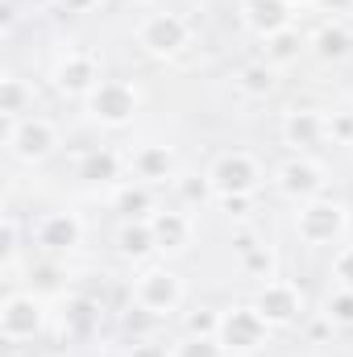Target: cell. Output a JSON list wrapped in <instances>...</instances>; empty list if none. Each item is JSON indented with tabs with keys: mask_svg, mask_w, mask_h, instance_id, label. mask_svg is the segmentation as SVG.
Here are the masks:
<instances>
[{
	"mask_svg": "<svg viewBox=\"0 0 353 357\" xmlns=\"http://www.w3.org/2000/svg\"><path fill=\"white\" fill-rule=\"evenodd\" d=\"M183 299H187V287H183V278L171 266H154L150 262V266H142L133 274V303L142 312H150L154 320L175 316L183 307Z\"/></svg>",
	"mask_w": 353,
	"mask_h": 357,
	"instance_id": "1",
	"label": "cell"
},
{
	"mask_svg": "<svg viewBox=\"0 0 353 357\" xmlns=\"http://www.w3.org/2000/svg\"><path fill=\"white\" fill-rule=\"evenodd\" d=\"M350 229V208L333 195H316L295 212V237L303 245H337Z\"/></svg>",
	"mask_w": 353,
	"mask_h": 357,
	"instance_id": "2",
	"label": "cell"
},
{
	"mask_svg": "<svg viewBox=\"0 0 353 357\" xmlns=\"http://www.w3.org/2000/svg\"><path fill=\"white\" fill-rule=\"evenodd\" d=\"M262 162L250 154V150H225L212 158L208 167V187H212V199H225V195H258L262 187Z\"/></svg>",
	"mask_w": 353,
	"mask_h": 357,
	"instance_id": "3",
	"label": "cell"
},
{
	"mask_svg": "<svg viewBox=\"0 0 353 357\" xmlns=\"http://www.w3.org/2000/svg\"><path fill=\"white\" fill-rule=\"evenodd\" d=\"M191 38H195V29L183 13H150L137 25V46L150 59H179L191 46Z\"/></svg>",
	"mask_w": 353,
	"mask_h": 357,
	"instance_id": "4",
	"label": "cell"
},
{
	"mask_svg": "<svg viewBox=\"0 0 353 357\" xmlns=\"http://www.w3.org/2000/svg\"><path fill=\"white\" fill-rule=\"evenodd\" d=\"M4 146H8V154H13L17 162L38 167V162H46V158L59 150V129H54V121H46V116H25V121L4 125Z\"/></svg>",
	"mask_w": 353,
	"mask_h": 357,
	"instance_id": "5",
	"label": "cell"
},
{
	"mask_svg": "<svg viewBox=\"0 0 353 357\" xmlns=\"http://www.w3.org/2000/svg\"><path fill=\"white\" fill-rule=\"evenodd\" d=\"M220 345L229 349V354L246 357V354H258L266 349V341H270V324L262 320V312L254 307V303H241V307H225L220 312Z\"/></svg>",
	"mask_w": 353,
	"mask_h": 357,
	"instance_id": "6",
	"label": "cell"
},
{
	"mask_svg": "<svg viewBox=\"0 0 353 357\" xmlns=\"http://www.w3.org/2000/svg\"><path fill=\"white\" fill-rule=\"evenodd\" d=\"M274 191L295 199V204H308V199L329 191V171L312 154H291L287 162L274 167Z\"/></svg>",
	"mask_w": 353,
	"mask_h": 357,
	"instance_id": "7",
	"label": "cell"
},
{
	"mask_svg": "<svg viewBox=\"0 0 353 357\" xmlns=\"http://www.w3.org/2000/svg\"><path fill=\"white\" fill-rule=\"evenodd\" d=\"M137 104H142V91L133 88L129 79H100V88L88 96L91 121L104 125V129H125L133 121Z\"/></svg>",
	"mask_w": 353,
	"mask_h": 357,
	"instance_id": "8",
	"label": "cell"
},
{
	"mask_svg": "<svg viewBox=\"0 0 353 357\" xmlns=\"http://www.w3.org/2000/svg\"><path fill=\"white\" fill-rule=\"evenodd\" d=\"M46 328V307H42V295L33 291H13L0 307V337L8 345H25L33 341L38 333Z\"/></svg>",
	"mask_w": 353,
	"mask_h": 357,
	"instance_id": "9",
	"label": "cell"
},
{
	"mask_svg": "<svg viewBox=\"0 0 353 357\" xmlns=\"http://www.w3.org/2000/svg\"><path fill=\"white\" fill-rule=\"evenodd\" d=\"M50 79H54V91H59V96L88 100L91 91L100 88L104 75H100V59H96L91 50H67V54L54 63Z\"/></svg>",
	"mask_w": 353,
	"mask_h": 357,
	"instance_id": "10",
	"label": "cell"
},
{
	"mask_svg": "<svg viewBox=\"0 0 353 357\" xmlns=\"http://www.w3.org/2000/svg\"><path fill=\"white\" fill-rule=\"evenodd\" d=\"M254 307L262 312V320L270 328H287L303 316V291L287 278H270V282H258L254 291Z\"/></svg>",
	"mask_w": 353,
	"mask_h": 357,
	"instance_id": "11",
	"label": "cell"
},
{
	"mask_svg": "<svg viewBox=\"0 0 353 357\" xmlns=\"http://www.w3.org/2000/svg\"><path fill=\"white\" fill-rule=\"evenodd\" d=\"M33 245L50 258H63V254H75L84 245V220L75 212H46L38 225H33Z\"/></svg>",
	"mask_w": 353,
	"mask_h": 357,
	"instance_id": "12",
	"label": "cell"
},
{
	"mask_svg": "<svg viewBox=\"0 0 353 357\" xmlns=\"http://www.w3.org/2000/svg\"><path fill=\"white\" fill-rule=\"evenodd\" d=\"M283 142L295 154H308V150L324 146L329 142V116L320 108H291V112H283Z\"/></svg>",
	"mask_w": 353,
	"mask_h": 357,
	"instance_id": "13",
	"label": "cell"
},
{
	"mask_svg": "<svg viewBox=\"0 0 353 357\" xmlns=\"http://www.w3.org/2000/svg\"><path fill=\"white\" fill-rule=\"evenodd\" d=\"M150 233L158 241V254H187L195 241V220L187 208H158L150 216Z\"/></svg>",
	"mask_w": 353,
	"mask_h": 357,
	"instance_id": "14",
	"label": "cell"
},
{
	"mask_svg": "<svg viewBox=\"0 0 353 357\" xmlns=\"http://www.w3.org/2000/svg\"><path fill=\"white\" fill-rule=\"evenodd\" d=\"M129 171H133L137 183H146V187H163V183H175L179 178V158H175L171 146L150 142V146H137L129 154Z\"/></svg>",
	"mask_w": 353,
	"mask_h": 357,
	"instance_id": "15",
	"label": "cell"
},
{
	"mask_svg": "<svg viewBox=\"0 0 353 357\" xmlns=\"http://www.w3.org/2000/svg\"><path fill=\"white\" fill-rule=\"evenodd\" d=\"M237 13H241V25L250 33H258L262 42L274 38V33H283V29H291V21H295L287 0H241Z\"/></svg>",
	"mask_w": 353,
	"mask_h": 357,
	"instance_id": "16",
	"label": "cell"
},
{
	"mask_svg": "<svg viewBox=\"0 0 353 357\" xmlns=\"http://www.w3.org/2000/svg\"><path fill=\"white\" fill-rule=\"evenodd\" d=\"M233 254H237L241 278H254V282H270V278H274L278 258H274V250H270L266 241H258L254 233H237V237H233Z\"/></svg>",
	"mask_w": 353,
	"mask_h": 357,
	"instance_id": "17",
	"label": "cell"
},
{
	"mask_svg": "<svg viewBox=\"0 0 353 357\" xmlns=\"http://www.w3.org/2000/svg\"><path fill=\"white\" fill-rule=\"evenodd\" d=\"M117 254L125 262H137V266H150V258L158 254V241L150 233V220H125L117 229Z\"/></svg>",
	"mask_w": 353,
	"mask_h": 357,
	"instance_id": "18",
	"label": "cell"
},
{
	"mask_svg": "<svg viewBox=\"0 0 353 357\" xmlns=\"http://www.w3.org/2000/svg\"><path fill=\"white\" fill-rule=\"evenodd\" d=\"M33 100H38V91H33L29 79H21L17 71H4V79H0V112H4V125L33 116Z\"/></svg>",
	"mask_w": 353,
	"mask_h": 357,
	"instance_id": "19",
	"label": "cell"
},
{
	"mask_svg": "<svg viewBox=\"0 0 353 357\" xmlns=\"http://www.w3.org/2000/svg\"><path fill=\"white\" fill-rule=\"evenodd\" d=\"M112 208L121 212V220H150L158 208H154V187H146V183H125V187H117V195H112Z\"/></svg>",
	"mask_w": 353,
	"mask_h": 357,
	"instance_id": "20",
	"label": "cell"
},
{
	"mask_svg": "<svg viewBox=\"0 0 353 357\" xmlns=\"http://www.w3.org/2000/svg\"><path fill=\"white\" fill-rule=\"evenodd\" d=\"M312 50H316L324 63H341V59H350V50H353V33L341 25V21H329V25L316 29Z\"/></svg>",
	"mask_w": 353,
	"mask_h": 357,
	"instance_id": "21",
	"label": "cell"
},
{
	"mask_svg": "<svg viewBox=\"0 0 353 357\" xmlns=\"http://www.w3.org/2000/svg\"><path fill=\"white\" fill-rule=\"evenodd\" d=\"M299 54H303V38H299L295 25L283 29V33H274V38H266V46H262V63H270L274 71L278 67H291Z\"/></svg>",
	"mask_w": 353,
	"mask_h": 357,
	"instance_id": "22",
	"label": "cell"
},
{
	"mask_svg": "<svg viewBox=\"0 0 353 357\" xmlns=\"http://www.w3.org/2000/svg\"><path fill=\"white\" fill-rule=\"evenodd\" d=\"M274 88H278V79H274V67L270 63H250V67L237 71V91L246 100H266Z\"/></svg>",
	"mask_w": 353,
	"mask_h": 357,
	"instance_id": "23",
	"label": "cell"
},
{
	"mask_svg": "<svg viewBox=\"0 0 353 357\" xmlns=\"http://www.w3.org/2000/svg\"><path fill=\"white\" fill-rule=\"evenodd\" d=\"M121 154H112V150H91L84 154V162H80V175L88 178V183H112V178H121Z\"/></svg>",
	"mask_w": 353,
	"mask_h": 357,
	"instance_id": "24",
	"label": "cell"
},
{
	"mask_svg": "<svg viewBox=\"0 0 353 357\" xmlns=\"http://www.w3.org/2000/svg\"><path fill=\"white\" fill-rule=\"evenodd\" d=\"M171 357H229V349L220 345V337H179L171 345Z\"/></svg>",
	"mask_w": 353,
	"mask_h": 357,
	"instance_id": "25",
	"label": "cell"
},
{
	"mask_svg": "<svg viewBox=\"0 0 353 357\" xmlns=\"http://www.w3.org/2000/svg\"><path fill=\"white\" fill-rule=\"evenodd\" d=\"M324 320L333 328H353V291L337 287L329 299H324Z\"/></svg>",
	"mask_w": 353,
	"mask_h": 357,
	"instance_id": "26",
	"label": "cell"
},
{
	"mask_svg": "<svg viewBox=\"0 0 353 357\" xmlns=\"http://www.w3.org/2000/svg\"><path fill=\"white\" fill-rule=\"evenodd\" d=\"M183 333L187 337H216L220 333V312L216 307H195L183 316Z\"/></svg>",
	"mask_w": 353,
	"mask_h": 357,
	"instance_id": "27",
	"label": "cell"
},
{
	"mask_svg": "<svg viewBox=\"0 0 353 357\" xmlns=\"http://www.w3.org/2000/svg\"><path fill=\"white\" fill-rule=\"evenodd\" d=\"M0 258H4V270H13L17 266V254H21V225H17V216L8 212L4 216V225H0Z\"/></svg>",
	"mask_w": 353,
	"mask_h": 357,
	"instance_id": "28",
	"label": "cell"
},
{
	"mask_svg": "<svg viewBox=\"0 0 353 357\" xmlns=\"http://www.w3.org/2000/svg\"><path fill=\"white\" fill-rule=\"evenodd\" d=\"M329 116V142L333 146H353V108H337L324 112Z\"/></svg>",
	"mask_w": 353,
	"mask_h": 357,
	"instance_id": "29",
	"label": "cell"
},
{
	"mask_svg": "<svg viewBox=\"0 0 353 357\" xmlns=\"http://www.w3.org/2000/svg\"><path fill=\"white\" fill-rule=\"evenodd\" d=\"M329 274H333V282H337V287L353 291V245H341V250L333 254V262H329Z\"/></svg>",
	"mask_w": 353,
	"mask_h": 357,
	"instance_id": "30",
	"label": "cell"
},
{
	"mask_svg": "<svg viewBox=\"0 0 353 357\" xmlns=\"http://www.w3.org/2000/svg\"><path fill=\"white\" fill-rule=\"evenodd\" d=\"M175 187H179V195H183L187 204H204V199L212 195V187H208V175H204V178L183 175V178H175Z\"/></svg>",
	"mask_w": 353,
	"mask_h": 357,
	"instance_id": "31",
	"label": "cell"
},
{
	"mask_svg": "<svg viewBox=\"0 0 353 357\" xmlns=\"http://www.w3.org/2000/svg\"><path fill=\"white\" fill-rule=\"evenodd\" d=\"M125 357H171V349L167 345H158L154 337H137L133 345H129V354Z\"/></svg>",
	"mask_w": 353,
	"mask_h": 357,
	"instance_id": "32",
	"label": "cell"
},
{
	"mask_svg": "<svg viewBox=\"0 0 353 357\" xmlns=\"http://www.w3.org/2000/svg\"><path fill=\"white\" fill-rule=\"evenodd\" d=\"M216 204H220L229 216H237V220H241V216H250V208H254V195H225V199H216Z\"/></svg>",
	"mask_w": 353,
	"mask_h": 357,
	"instance_id": "33",
	"label": "cell"
},
{
	"mask_svg": "<svg viewBox=\"0 0 353 357\" xmlns=\"http://www.w3.org/2000/svg\"><path fill=\"white\" fill-rule=\"evenodd\" d=\"M54 4H59L63 13H91L100 0H54Z\"/></svg>",
	"mask_w": 353,
	"mask_h": 357,
	"instance_id": "34",
	"label": "cell"
},
{
	"mask_svg": "<svg viewBox=\"0 0 353 357\" xmlns=\"http://www.w3.org/2000/svg\"><path fill=\"white\" fill-rule=\"evenodd\" d=\"M38 278H42V282H38L42 291H59V282H54V278H59V270H54V266H42V270H38Z\"/></svg>",
	"mask_w": 353,
	"mask_h": 357,
	"instance_id": "35",
	"label": "cell"
},
{
	"mask_svg": "<svg viewBox=\"0 0 353 357\" xmlns=\"http://www.w3.org/2000/svg\"><path fill=\"white\" fill-rule=\"evenodd\" d=\"M316 4H320L324 13H350L353 8V0H316Z\"/></svg>",
	"mask_w": 353,
	"mask_h": 357,
	"instance_id": "36",
	"label": "cell"
},
{
	"mask_svg": "<svg viewBox=\"0 0 353 357\" xmlns=\"http://www.w3.org/2000/svg\"><path fill=\"white\" fill-rule=\"evenodd\" d=\"M8 357H38V354H33V349H13Z\"/></svg>",
	"mask_w": 353,
	"mask_h": 357,
	"instance_id": "37",
	"label": "cell"
},
{
	"mask_svg": "<svg viewBox=\"0 0 353 357\" xmlns=\"http://www.w3.org/2000/svg\"><path fill=\"white\" fill-rule=\"evenodd\" d=\"M291 8H303V4H316V0H287Z\"/></svg>",
	"mask_w": 353,
	"mask_h": 357,
	"instance_id": "38",
	"label": "cell"
},
{
	"mask_svg": "<svg viewBox=\"0 0 353 357\" xmlns=\"http://www.w3.org/2000/svg\"><path fill=\"white\" fill-rule=\"evenodd\" d=\"M117 4H146V0H117Z\"/></svg>",
	"mask_w": 353,
	"mask_h": 357,
	"instance_id": "39",
	"label": "cell"
}]
</instances>
